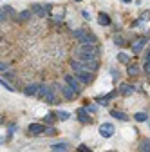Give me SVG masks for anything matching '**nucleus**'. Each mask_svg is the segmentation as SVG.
<instances>
[{
	"instance_id": "obj_1",
	"label": "nucleus",
	"mask_w": 150,
	"mask_h": 152,
	"mask_svg": "<svg viewBox=\"0 0 150 152\" xmlns=\"http://www.w3.org/2000/svg\"><path fill=\"white\" fill-rule=\"evenodd\" d=\"M96 56H98L96 44H92V45H80V49L76 51V58L82 60V62H92V60H96Z\"/></svg>"
},
{
	"instance_id": "obj_2",
	"label": "nucleus",
	"mask_w": 150,
	"mask_h": 152,
	"mask_svg": "<svg viewBox=\"0 0 150 152\" xmlns=\"http://www.w3.org/2000/svg\"><path fill=\"white\" fill-rule=\"evenodd\" d=\"M92 74L94 72H90V71H83V69H78V71H74V76L82 82V83H85V85H89L90 82H92Z\"/></svg>"
},
{
	"instance_id": "obj_3",
	"label": "nucleus",
	"mask_w": 150,
	"mask_h": 152,
	"mask_svg": "<svg viewBox=\"0 0 150 152\" xmlns=\"http://www.w3.org/2000/svg\"><path fill=\"white\" fill-rule=\"evenodd\" d=\"M100 136H103V138L114 136V125L112 123H101L100 125Z\"/></svg>"
},
{
	"instance_id": "obj_4",
	"label": "nucleus",
	"mask_w": 150,
	"mask_h": 152,
	"mask_svg": "<svg viewBox=\"0 0 150 152\" xmlns=\"http://www.w3.org/2000/svg\"><path fill=\"white\" fill-rule=\"evenodd\" d=\"M78 42H80V45H92V44H96V36L94 34H89V33H83L78 38Z\"/></svg>"
},
{
	"instance_id": "obj_5",
	"label": "nucleus",
	"mask_w": 150,
	"mask_h": 152,
	"mask_svg": "<svg viewBox=\"0 0 150 152\" xmlns=\"http://www.w3.org/2000/svg\"><path fill=\"white\" fill-rule=\"evenodd\" d=\"M60 91H62V94H63V98H65V100H69V102H71V100H74V98H76V94H78L76 91H74L72 87H69V85H62V89H60Z\"/></svg>"
},
{
	"instance_id": "obj_6",
	"label": "nucleus",
	"mask_w": 150,
	"mask_h": 152,
	"mask_svg": "<svg viewBox=\"0 0 150 152\" xmlns=\"http://www.w3.org/2000/svg\"><path fill=\"white\" fill-rule=\"evenodd\" d=\"M65 82H67V85H69V87H72L74 91H76V92L80 94V91H82V87H80V83H78L80 80L76 78V76H71V74H67V76H65Z\"/></svg>"
},
{
	"instance_id": "obj_7",
	"label": "nucleus",
	"mask_w": 150,
	"mask_h": 152,
	"mask_svg": "<svg viewBox=\"0 0 150 152\" xmlns=\"http://www.w3.org/2000/svg\"><path fill=\"white\" fill-rule=\"evenodd\" d=\"M76 116L80 123H90V112L87 109H78L76 110Z\"/></svg>"
},
{
	"instance_id": "obj_8",
	"label": "nucleus",
	"mask_w": 150,
	"mask_h": 152,
	"mask_svg": "<svg viewBox=\"0 0 150 152\" xmlns=\"http://www.w3.org/2000/svg\"><path fill=\"white\" fill-rule=\"evenodd\" d=\"M38 89H40L38 83H29L24 89V94H25V96H38Z\"/></svg>"
},
{
	"instance_id": "obj_9",
	"label": "nucleus",
	"mask_w": 150,
	"mask_h": 152,
	"mask_svg": "<svg viewBox=\"0 0 150 152\" xmlns=\"http://www.w3.org/2000/svg\"><path fill=\"white\" fill-rule=\"evenodd\" d=\"M29 132L34 134V136H38V134H44V132H45V127L42 123H31L29 125Z\"/></svg>"
},
{
	"instance_id": "obj_10",
	"label": "nucleus",
	"mask_w": 150,
	"mask_h": 152,
	"mask_svg": "<svg viewBox=\"0 0 150 152\" xmlns=\"http://www.w3.org/2000/svg\"><path fill=\"white\" fill-rule=\"evenodd\" d=\"M146 42H148L146 38H139L138 42H134V45H132V51H134V53H141V51H143V47L146 45Z\"/></svg>"
},
{
	"instance_id": "obj_11",
	"label": "nucleus",
	"mask_w": 150,
	"mask_h": 152,
	"mask_svg": "<svg viewBox=\"0 0 150 152\" xmlns=\"http://www.w3.org/2000/svg\"><path fill=\"white\" fill-rule=\"evenodd\" d=\"M31 15H33V13H31L29 9H24L22 13H18L16 20H18V22H27V20H31Z\"/></svg>"
},
{
	"instance_id": "obj_12",
	"label": "nucleus",
	"mask_w": 150,
	"mask_h": 152,
	"mask_svg": "<svg viewBox=\"0 0 150 152\" xmlns=\"http://www.w3.org/2000/svg\"><path fill=\"white\" fill-rule=\"evenodd\" d=\"M51 150H52V152H67V150H69V145H67V143H54V145L51 147Z\"/></svg>"
},
{
	"instance_id": "obj_13",
	"label": "nucleus",
	"mask_w": 150,
	"mask_h": 152,
	"mask_svg": "<svg viewBox=\"0 0 150 152\" xmlns=\"http://www.w3.org/2000/svg\"><path fill=\"white\" fill-rule=\"evenodd\" d=\"M98 22H100V26H110V16L108 15H105V13H100L98 15Z\"/></svg>"
},
{
	"instance_id": "obj_14",
	"label": "nucleus",
	"mask_w": 150,
	"mask_h": 152,
	"mask_svg": "<svg viewBox=\"0 0 150 152\" xmlns=\"http://www.w3.org/2000/svg\"><path fill=\"white\" fill-rule=\"evenodd\" d=\"M110 114H112V118H118L121 121H127L128 120V116H127L125 112H121V110H110Z\"/></svg>"
},
{
	"instance_id": "obj_15",
	"label": "nucleus",
	"mask_w": 150,
	"mask_h": 152,
	"mask_svg": "<svg viewBox=\"0 0 150 152\" xmlns=\"http://www.w3.org/2000/svg\"><path fill=\"white\" fill-rule=\"evenodd\" d=\"M119 92L121 94H125V96H128V94H132L134 92V87H130V85H119Z\"/></svg>"
},
{
	"instance_id": "obj_16",
	"label": "nucleus",
	"mask_w": 150,
	"mask_h": 152,
	"mask_svg": "<svg viewBox=\"0 0 150 152\" xmlns=\"http://www.w3.org/2000/svg\"><path fill=\"white\" fill-rule=\"evenodd\" d=\"M127 72H128V76H136V74L139 72V65L130 64V65H128V69H127Z\"/></svg>"
},
{
	"instance_id": "obj_17",
	"label": "nucleus",
	"mask_w": 150,
	"mask_h": 152,
	"mask_svg": "<svg viewBox=\"0 0 150 152\" xmlns=\"http://www.w3.org/2000/svg\"><path fill=\"white\" fill-rule=\"evenodd\" d=\"M112 96H114V92H108L105 98H96V103H100V105H107V103H108V100H110Z\"/></svg>"
},
{
	"instance_id": "obj_18",
	"label": "nucleus",
	"mask_w": 150,
	"mask_h": 152,
	"mask_svg": "<svg viewBox=\"0 0 150 152\" xmlns=\"http://www.w3.org/2000/svg\"><path fill=\"white\" fill-rule=\"evenodd\" d=\"M114 44H116L118 47H125V45H127L125 38H123V36H119V34H116V36H114Z\"/></svg>"
},
{
	"instance_id": "obj_19",
	"label": "nucleus",
	"mask_w": 150,
	"mask_h": 152,
	"mask_svg": "<svg viewBox=\"0 0 150 152\" xmlns=\"http://www.w3.org/2000/svg\"><path fill=\"white\" fill-rule=\"evenodd\" d=\"M139 152H150V140L141 141V145H139Z\"/></svg>"
},
{
	"instance_id": "obj_20",
	"label": "nucleus",
	"mask_w": 150,
	"mask_h": 152,
	"mask_svg": "<svg viewBox=\"0 0 150 152\" xmlns=\"http://www.w3.org/2000/svg\"><path fill=\"white\" fill-rule=\"evenodd\" d=\"M49 89H51V87H47L45 83H42L40 89H38V96H40V98H45V94L49 92Z\"/></svg>"
},
{
	"instance_id": "obj_21",
	"label": "nucleus",
	"mask_w": 150,
	"mask_h": 152,
	"mask_svg": "<svg viewBox=\"0 0 150 152\" xmlns=\"http://www.w3.org/2000/svg\"><path fill=\"white\" fill-rule=\"evenodd\" d=\"M136 121H146L148 120V112H138L136 116H134Z\"/></svg>"
},
{
	"instance_id": "obj_22",
	"label": "nucleus",
	"mask_w": 150,
	"mask_h": 152,
	"mask_svg": "<svg viewBox=\"0 0 150 152\" xmlns=\"http://www.w3.org/2000/svg\"><path fill=\"white\" fill-rule=\"evenodd\" d=\"M45 102H47V103H54V102H56V98H54V92H52L51 89H49V92L45 94Z\"/></svg>"
},
{
	"instance_id": "obj_23",
	"label": "nucleus",
	"mask_w": 150,
	"mask_h": 152,
	"mask_svg": "<svg viewBox=\"0 0 150 152\" xmlns=\"http://www.w3.org/2000/svg\"><path fill=\"white\" fill-rule=\"evenodd\" d=\"M56 118H58V120H69V112L58 110V112H56Z\"/></svg>"
},
{
	"instance_id": "obj_24",
	"label": "nucleus",
	"mask_w": 150,
	"mask_h": 152,
	"mask_svg": "<svg viewBox=\"0 0 150 152\" xmlns=\"http://www.w3.org/2000/svg\"><path fill=\"white\" fill-rule=\"evenodd\" d=\"M7 13H9V11H7V7H2V13H0V20H2V24L7 20Z\"/></svg>"
},
{
	"instance_id": "obj_25",
	"label": "nucleus",
	"mask_w": 150,
	"mask_h": 152,
	"mask_svg": "<svg viewBox=\"0 0 150 152\" xmlns=\"http://www.w3.org/2000/svg\"><path fill=\"white\" fill-rule=\"evenodd\" d=\"M118 60H119V62H123V64H127V62H128V56L119 53V54H118Z\"/></svg>"
},
{
	"instance_id": "obj_26",
	"label": "nucleus",
	"mask_w": 150,
	"mask_h": 152,
	"mask_svg": "<svg viewBox=\"0 0 150 152\" xmlns=\"http://www.w3.org/2000/svg\"><path fill=\"white\" fill-rule=\"evenodd\" d=\"M0 83H2V87H4V89H7V91H13V87H11V85H9V83L4 80V78H2V82H0Z\"/></svg>"
},
{
	"instance_id": "obj_27",
	"label": "nucleus",
	"mask_w": 150,
	"mask_h": 152,
	"mask_svg": "<svg viewBox=\"0 0 150 152\" xmlns=\"http://www.w3.org/2000/svg\"><path fill=\"white\" fill-rule=\"evenodd\" d=\"M143 69H145V72L150 76V60H148V62H145V67H143Z\"/></svg>"
},
{
	"instance_id": "obj_28",
	"label": "nucleus",
	"mask_w": 150,
	"mask_h": 152,
	"mask_svg": "<svg viewBox=\"0 0 150 152\" xmlns=\"http://www.w3.org/2000/svg\"><path fill=\"white\" fill-rule=\"evenodd\" d=\"M78 152H90V150H89L85 145H80V147H78Z\"/></svg>"
},
{
	"instance_id": "obj_29",
	"label": "nucleus",
	"mask_w": 150,
	"mask_h": 152,
	"mask_svg": "<svg viewBox=\"0 0 150 152\" xmlns=\"http://www.w3.org/2000/svg\"><path fill=\"white\" fill-rule=\"evenodd\" d=\"M52 120H54L52 114H47V116H45V121H47V123H52Z\"/></svg>"
},
{
	"instance_id": "obj_30",
	"label": "nucleus",
	"mask_w": 150,
	"mask_h": 152,
	"mask_svg": "<svg viewBox=\"0 0 150 152\" xmlns=\"http://www.w3.org/2000/svg\"><path fill=\"white\" fill-rule=\"evenodd\" d=\"M87 110H89V112H96V105H89Z\"/></svg>"
},
{
	"instance_id": "obj_31",
	"label": "nucleus",
	"mask_w": 150,
	"mask_h": 152,
	"mask_svg": "<svg viewBox=\"0 0 150 152\" xmlns=\"http://www.w3.org/2000/svg\"><path fill=\"white\" fill-rule=\"evenodd\" d=\"M0 69H2V72H4V71H7L9 67H7V64H4V62H2V64H0Z\"/></svg>"
},
{
	"instance_id": "obj_32",
	"label": "nucleus",
	"mask_w": 150,
	"mask_h": 152,
	"mask_svg": "<svg viewBox=\"0 0 150 152\" xmlns=\"http://www.w3.org/2000/svg\"><path fill=\"white\" fill-rule=\"evenodd\" d=\"M45 132H47V134H51V136H52V134H54V129H52V127H49V129H45Z\"/></svg>"
},
{
	"instance_id": "obj_33",
	"label": "nucleus",
	"mask_w": 150,
	"mask_h": 152,
	"mask_svg": "<svg viewBox=\"0 0 150 152\" xmlns=\"http://www.w3.org/2000/svg\"><path fill=\"white\" fill-rule=\"evenodd\" d=\"M74 2H82V0H74Z\"/></svg>"
},
{
	"instance_id": "obj_34",
	"label": "nucleus",
	"mask_w": 150,
	"mask_h": 152,
	"mask_svg": "<svg viewBox=\"0 0 150 152\" xmlns=\"http://www.w3.org/2000/svg\"><path fill=\"white\" fill-rule=\"evenodd\" d=\"M123 2H130V0H123Z\"/></svg>"
}]
</instances>
